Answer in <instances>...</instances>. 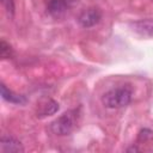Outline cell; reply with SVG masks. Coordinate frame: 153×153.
<instances>
[{
    "instance_id": "obj_1",
    "label": "cell",
    "mask_w": 153,
    "mask_h": 153,
    "mask_svg": "<svg viewBox=\"0 0 153 153\" xmlns=\"http://www.w3.org/2000/svg\"><path fill=\"white\" fill-rule=\"evenodd\" d=\"M133 90L129 85H122L109 90L102 96V103L109 109H118L128 105L131 102Z\"/></svg>"
},
{
    "instance_id": "obj_4",
    "label": "cell",
    "mask_w": 153,
    "mask_h": 153,
    "mask_svg": "<svg viewBox=\"0 0 153 153\" xmlns=\"http://www.w3.org/2000/svg\"><path fill=\"white\" fill-rule=\"evenodd\" d=\"M76 0H47V10L53 16H60L66 12Z\"/></svg>"
},
{
    "instance_id": "obj_11",
    "label": "cell",
    "mask_w": 153,
    "mask_h": 153,
    "mask_svg": "<svg viewBox=\"0 0 153 153\" xmlns=\"http://www.w3.org/2000/svg\"><path fill=\"white\" fill-rule=\"evenodd\" d=\"M128 151H129V152H130V151H137V148H136V147H131V148H129Z\"/></svg>"
},
{
    "instance_id": "obj_7",
    "label": "cell",
    "mask_w": 153,
    "mask_h": 153,
    "mask_svg": "<svg viewBox=\"0 0 153 153\" xmlns=\"http://www.w3.org/2000/svg\"><path fill=\"white\" fill-rule=\"evenodd\" d=\"M1 96H2V98L5 100H7L10 103H14V104H23V103H25V97L24 96L14 93L10 88H7L5 84H1Z\"/></svg>"
},
{
    "instance_id": "obj_3",
    "label": "cell",
    "mask_w": 153,
    "mask_h": 153,
    "mask_svg": "<svg viewBox=\"0 0 153 153\" xmlns=\"http://www.w3.org/2000/svg\"><path fill=\"white\" fill-rule=\"evenodd\" d=\"M100 18H102L100 11L96 7H90L87 10H84L79 14L78 22L82 27H92L100 22Z\"/></svg>"
},
{
    "instance_id": "obj_2",
    "label": "cell",
    "mask_w": 153,
    "mask_h": 153,
    "mask_svg": "<svg viewBox=\"0 0 153 153\" xmlns=\"http://www.w3.org/2000/svg\"><path fill=\"white\" fill-rule=\"evenodd\" d=\"M79 116H80V108L71 109V110L63 112L62 115H60L57 118H55L50 123V130L54 134L60 135V136L68 135L75 128Z\"/></svg>"
},
{
    "instance_id": "obj_8",
    "label": "cell",
    "mask_w": 153,
    "mask_h": 153,
    "mask_svg": "<svg viewBox=\"0 0 153 153\" xmlns=\"http://www.w3.org/2000/svg\"><path fill=\"white\" fill-rule=\"evenodd\" d=\"M136 30L146 33V35H153V20H146V22H139L135 24Z\"/></svg>"
},
{
    "instance_id": "obj_6",
    "label": "cell",
    "mask_w": 153,
    "mask_h": 153,
    "mask_svg": "<svg viewBox=\"0 0 153 153\" xmlns=\"http://www.w3.org/2000/svg\"><path fill=\"white\" fill-rule=\"evenodd\" d=\"M59 110V103L53 99H47L43 104L39 105V109L37 111L38 117H47L50 115H54Z\"/></svg>"
},
{
    "instance_id": "obj_5",
    "label": "cell",
    "mask_w": 153,
    "mask_h": 153,
    "mask_svg": "<svg viewBox=\"0 0 153 153\" xmlns=\"http://www.w3.org/2000/svg\"><path fill=\"white\" fill-rule=\"evenodd\" d=\"M0 151L2 153H19L24 152V147L20 141L12 136H2L0 143Z\"/></svg>"
},
{
    "instance_id": "obj_9",
    "label": "cell",
    "mask_w": 153,
    "mask_h": 153,
    "mask_svg": "<svg viewBox=\"0 0 153 153\" xmlns=\"http://www.w3.org/2000/svg\"><path fill=\"white\" fill-rule=\"evenodd\" d=\"M0 54H1V57L2 59H8L12 56V49H11V45L6 42V41H1L0 43Z\"/></svg>"
},
{
    "instance_id": "obj_10",
    "label": "cell",
    "mask_w": 153,
    "mask_h": 153,
    "mask_svg": "<svg viewBox=\"0 0 153 153\" xmlns=\"http://www.w3.org/2000/svg\"><path fill=\"white\" fill-rule=\"evenodd\" d=\"M1 2H2L6 12L12 17L13 13H14V2H13V0H1Z\"/></svg>"
}]
</instances>
